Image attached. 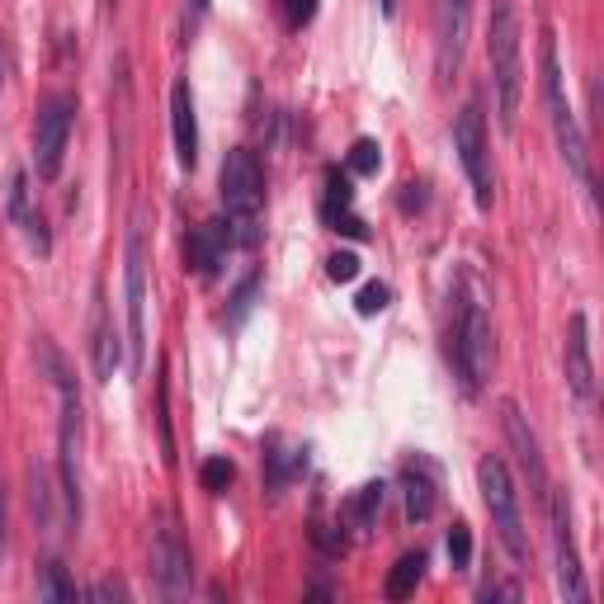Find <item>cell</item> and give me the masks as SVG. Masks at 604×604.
<instances>
[{"mask_svg": "<svg viewBox=\"0 0 604 604\" xmlns=\"http://www.w3.org/2000/svg\"><path fill=\"white\" fill-rule=\"evenodd\" d=\"M487 58H491V86H496V114L511 133L525 104V52H519V5L515 0H491L487 20Z\"/></svg>", "mask_w": 604, "mask_h": 604, "instance_id": "obj_1", "label": "cell"}, {"mask_svg": "<svg viewBox=\"0 0 604 604\" xmlns=\"http://www.w3.org/2000/svg\"><path fill=\"white\" fill-rule=\"evenodd\" d=\"M217 189H223V209L231 227V246H251L260 241V209H265V171L260 156L246 147H231L217 171Z\"/></svg>", "mask_w": 604, "mask_h": 604, "instance_id": "obj_2", "label": "cell"}, {"mask_svg": "<svg viewBox=\"0 0 604 604\" xmlns=\"http://www.w3.org/2000/svg\"><path fill=\"white\" fill-rule=\"evenodd\" d=\"M543 104H548V123H553L562 161H567V171L590 189V185H595V175H590V147H586L581 123H576V109L567 100V76H562L553 29H543Z\"/></svg>", "mask_w": 604, "mask_h": 604, "instance_id": "obj_3", "label": "cell"}, {"mask_svg": "<svg viewBox=\"0 0 604 604\" xmlns=\"http://www.w3.org/2000/svg\"><path fill=\"white\" fill-rule=\"evenodd\" d=\"M477 487H482V501L491 511V529H496L501 548L511 553V562L525 567L529 562V533H525V515H519V491H515V477L505 468L501 453H487L477 463Z\"/></svg>", "mask_w": 604, "mask_h": 604, "instance_id": "obj_4", "label": "cell"}, {"mask_svg": "<svg viewBox=\"0 0 604 604\" xmlns=\"http://www.w3.org/2000/svg\"><path fill=\"white\" fill-rule=\"evenodd\" d=\"M449 354H453V368H458L463 388L477 397L487 388V378H491V360H496L491 317H487L482 302H463L458 322H453V336H449Z\"/></svg>", "mask_w": 604, "mask_h": 604, "instance_id": "obj_5", "label": "cell"}, {"mask_svg": "<svg viewBox=\"0 0 604 604\" xmlns=\"http://www.w3.org/2000/svg\"><path fill=\"white\" fill-rule=\"evenodd\" d=\"M453 151L463 161V175L473 185L477 209L491 213L496 203V171H491V142H487V118L477 104H463V114L453 118Z\"/></svg>", "mask_w": 604, "mask_h": 604, "instance_id": "obj_6", "label": "cell"}, {"mask_svg": "<svg viewBox=\"0 0 604 604\" xmlns=\"http://www.w3.org/2000/svg\"><path fill=\"white\" fill-rule=\"evenodd\" d=\"M72 128H76V95H48L43 109H38V128H34V171L43 185H52L62 175Z\"/></svg>", "mask_w": 604, "mask_h": 604, "instance_id": "obj_7", "label": "cell"}, {"mask_svg": "<svg viewBox=\"0 0 604 604\" xmlns=\"http://www.w3.org/2000/svg\"><path fill=\"white\" fill-rule=\"evenodd\" d=\"M123 302H128V364L142 374L147 364V246L142 227H128V246H123Z\"/></svg>", "mask_w": 604, "mask_h": 604, "instance_id": "obj_8", "label": "cell"}, {"mask_svg": "<svg viewBox=\"0 0 604 604\" xmlns=\"http://www.w3.org/2000/svg\"><path fill=\"white\" fill-rule=\"evenodd\" d=\"M151 581L166 600H180L194 586V557H189V543L171 515H161L151 529Z\"/></svg>", "mask_w": 604, "mask_h": 604, "instance_id": "obj_9", "label": "cell"}, {"mask_svg": "<svg viewBox=\"0 0 604 604\" xmlns=\"http://www.w3.org/2000/svg\"><path fill=\"white\" fill-rule=\"evenodd\" d=\"M468 29H473V0H439L435 5V72H439V80H453V72L463 66Z\"/></svg>", "mask_w": 604, "mask_h": 604, "instance_id": "obj_10", "label": "cell"}, {"mask_svg": "<svg viewBox=\"0 0 604 604\" xmlns=\"http://www.w3.org/2000/svg\"><path fill=\"white\" fill-rule=\"evenodd\" d=\"M548 515H553V548H557V595L581 604L590 590H586V576H581V553H576V533H571V501L562 496H548Z\"/></svg>", "mask_w": 604, "mask_h": 604, "instance_id": "obj_11", "label": "cell"}, {"mask_svg": "<svg viewBox=\"0 0 604 604\" xmlns=\"http://www.w3.org/2000/svg\"><path fill=\"white\" fill-rule=\"evenodd\" d=\"M562 368H567V388L581 406L595 402V360H590V317L571 312L567 317V340H562Z\"/></svg>", "mask_w": 604, "mask_h": 604, "instance_id": "obj_12", "label": "cell"}, {"mask_svg": "<svg viewBox=\"0 0 604 604\" xmlns=\"http://www.w3.org/2000/svg\"><path fill=\"white\" fill-rule=\"evenodd\" d=\"M227 251H231V227H227V217H209V223H199V227L185 237V269H194L199 279H213V274L223 269Z\"/></svg>", "mask_w": 604, "mask_h": 604, "instance_id": "obj_13", "label": "cell"}, {"mask_svg": "<svg viewBox=\"0 0 604 604\" xmlns=\"http://www.w3.org/2000/svg\"><path fill=\"white\" fill-rule=\"evenodd\" d=\"M123 364V340L109 322V302H104V284H95V317H90V368L95 382H109Z\"/></svg>", "mask_w": 604, "mask_h": 604, "instance_id": "obj_14", "label": "cell"}, {"mask_svg": "<svg viewBox=\"0 0 604 604\" xmlns=\"http://www.w3.org/2000/svg\"><path fill=\"white\" fill-rule=\"evenodd\" d=\"M171 133H175V161H180V171H194L199 166V114H194L189 80H175L171 86Z\"/></svg>", "mask_w": 604, "mask_h": 604, "instance_id": "obj_15", "label": "cell"}, {"mask_svg": "<svg viewBox=\"0 0 604 604\" xmlns=\"http://www.w3.org/2000/svg\"><path fill=\"white\" fill-rule=\"evenodd\" d=\"M505 411V439L515 444V453H519V468H525V477H529V487L539 491V496L548 501V468H543V453H539V439H533V430L525 425V416H519V406L515 402H505L501 406Z\"/></svg>", "mask_w": 604, "mask_h": 604, "instance_id": "obj_16", "label": "cell"}, {"mask_svg": "<svg viewBox=\"0 0 604 604\" xmlns=\"http://www.w3.org/2000/svg\"><path fill=\"white\" fill-rule=\"evenodd\" d=\"M435 491H439V473L430 458H416L402 468V496H406V519L425 525L435 515Z\"/></svg>", "mask_w": 604, "mask_h": 604, "instance_id": "obj_17", "label": "cell"}, {"mask_svg": "<svg viewBox=\"0 0 604 604\" xmlns=\"http://www.w3.org/2000/svg\"><path fill=\"white\" fill-rule=\"evenodd\" d=\"M302 468H307V449L284 444L279 435H269V444H265V487L284 491L288 482H298Z\"/></svg>", "mask_w": 604, "mask_h": 604, "instance_id": "obj_18", "label": "cell"}, {"mask_svg": "<svg viewBox=\"0 0 604 604\" xmlns=\"http://www.w3.org/2000/svg\"><path fill=\"white\" fill-rule=\"evenodd\" d=\"M420 576H425V553H402V557H397V567L388 571V586H382V595H388V600L416 595Z\"/></svg>", "mask_w": 604, "mask_h": 604, "instance_id": "obj_19", "label": "cell"}, {"mask_svg": "<svg viewBox=\"0 0 604 604\" xmlns=\"http://www.w3.org/2000/svg\"><path fill=\"white\" fill-rule=\"evenodd\" d=\"M382 496H388V487H382V482H364L360 491H354V501H350V525L360 529V533L374 529V519L382 515Z\"/></svg>", "mask_w": 604, "mask_h": 604, "instance_id": "obj_20", "label": "cell"}, {"mask_svg": "<svg viewBox=\"0 0 604 604\" xmlns=\"http://www.w3.org/2000/svg\"><path fill=\"white\" fill-rule=\"evenodd\" d=\"M29 194H34V189H29V171L15 166V171H10V180H5V217L15 227H24V223H29V213H34Z\"/></svg>", "mask_w": 604, "mask_h": 604, "instance_id": "obj_21", "label": "cell"}, {"mask_svg": "<svg viewBox=\"0 0 604 604\" xmlns=\"http://www.w3.org/2000/svg\"><path fill=\"white\" fill-rule=\"evenodd\" d=\"M38 600H76V581L66 576L62 562H43V571H38Z\"/></svg>", "mask_w": 604, "mask_h": 604, "instance_id": "obj_22", "label": "cell"}, {"mask_svg": "<svg viewBox=\"0 0 604 604\" xmlns=\"http://www.w3.org/2000/svg\"><path fill=\"white\" fill-rule=\"evenodd\" d=\"M350 203H354V189H350V175H340L331 171L326 175V203H322V213H326V223H336L340 213H350Z\"/></svg>", "mask_w": 604, "mask_h": 604, "instance_id": "obj_23", "label": "cell"}, {"mask_svg": "<svg viewBox=\"0 0 604 604\" xmlns=\"http://www.w3.org/2000/svg\"><path fill=\"white\" fill-rule=\"evenodd\" d=\"M29 501H34V519L43 529H52V487H48V473L43 468H29Z\"/></svg>", "mask_w": 604, "mask_h": 604, "instance_id": "obj_24", "label": "cell"}, {"mask_svg": "<svg viewBox=\"0 0 604 604\" xmlns=\"http://www.w3.org/2000/svg\"><path fill=\"white\" fill-rule=\"evenodd\" d=\"M231 477H237V468H231V458H223V453L199 468V482H203V491H213V496H223V491L231 487Z\"/></svg>", "mask_w": 604, "mask_h": 604, "instance_id": "obj_25", "label": "cell"}, {"mask_svg": "<svg viewBox=\"0 0 604 604\" xmlns=\"http://www.w3.org/2000/svg\"><path fill=\"white\" fill-rule=\"evenodd\" d=\"M449 562H453V571H468L473 567V529L463 525V519L449 529Z\"/></svg>", "mask_w": 604, "mask_h": 604, "instance_id": "obj_26", "label": "cell"}, {"mask_svg": "<svg viewBox=\"0 0 604 604\" xmlns=\"http://www.w3.org/2000/svg\"><path fill=\"white\" fill-rule=\"evenodd\" d=\"M382 166V147L374 142V137H360V142L350 147V171L354 175H374Z\"/></svg>", "mask_w": 604, "mask_h": 604, "instance_id": "obj_27", "label": "cell"}, {"mask_svg": "<svg viewBox=\"0 0 604 604\" xmlns=\"http://www.w3.org/2000/svg\"><path fill=\"white\" fill-rule=\"evenodd\" d=\"M388 302H392L388 284H364L360 298H354V307H360V317H378V312H388Z\"/></svg>", "mask_w": 604, "mask_h": 604, "instance_id": "obj_28", "label": "cell"}, {"mask_svg": "<svg viewBox=\"0 0 604 604\" xmlns=\"http://www.w3.org/2000/svg\"><path fill=\"white\" fill-rule=\"evenodd\" d=\"M326 274H331L336 284H354V279H360V255H354V251H336L331 260H326Z\"/></svg>", "mask_w": 604, "mask_h": 604, "instance_id": "obj_29", "label": "cell"}, {"mask_svg": "<svg viewBox=\"0 0 604 604\" xmlns=\"http://www.w3.org/2000/svg\"><path fill=\"white\" fill-rule=\"evenodd\" d=\"M312 543H317L326 557H340V553H345V533H331V525H317V529H312Z\"/></svg>", "mask_w": 604, "mask_h": 604, "instance_id": "obj_30", "label": "cell"}, {"mask_svg": "<svg viewBox=\"0 0 604 604\" xmlns=\"http://www.w3.org/2000/svg\"><path fill=\"white\" fill-rule=\"evenodd\" d=\"M312 15H317V0H288L284 24L288 29H302V24H312Z\"/></svg>", "mask_w": 604, "mask_h": 604, "instance_id": "obj_31", "label": "cell"}, {"mask_svg": "<svg viewBox=\"0 0 604 604\" xmlns=\"http://www.w3.org/2000/svg\"><path fill=\"white\" fill-rule=\"evenodd\" d=\"M255 288H260V274H251L241 288H237V307H231V322H241L246 312H251V298H255Z\"/></svg>", "mask_w": 604, "mask_h": 604, "instance_id": "obj_32", "label": "cell"}, {"mask_svg": "<svg viewBox=\"0 0 604 604\" xmlns=\"http://www.w3.org/2000/svg\"><path fill=\"white\" fill-rule=\"evenodd\" d=\"M90 600H128V586H123V581H100V586H90Z\"/></svg>", "mask_w": 604, "mask_h": 604, "instance_id": "obj_33", "label": "cell"}, {"mask_svg": "<svg viewBox=\"0 0 604 604\" xmlns=\"http://www.w3.org/2000/svg\"><path fill=\"white\" fill-rule=\"evenodd\" d=\"M477 600H519V586H482Z\"/></svg>", "mask_w": 604, "mask_h": 604, "instance_id": "obj_34", "label": "cell"}, {"mask_svg": "<svg viewBox=\"0 0 604 604\" xmlns=\"http://www.w3.org/2000/svg\"><path fill=\"white\" fill-rule=\"evenodd\" d=\"M0 553H5V487H0Z\"/></svg>", "mask_w": 604, "mask_h": 604, "instance_id": "obj_35", "label": "cell"}, {"mask_svg": "<svg viewBox=\"0 0 604 604\" xmlns=\"http://www.w3.org/2000/svg\"><path fill=\"white\" fill-rule=\"evenodd\" d=\"M0 86H5V43H0Z\"/></svg>", "mask_w": 604, "mask_h": 604, "instance_id": "obj_36", "label": "cell"}, {"mask_svg": "<svg viewBox=\"0 0 604 604\" xmlns=\"http://www.w3.org/2000/svg\"><path fill=\"white\" fill-rule=\"evenodd\" d=\"M118 5V0H100V10H104V15H109V10H114Z\"/></svg>", "mask_w": 604, "mask_h": 604, "instance_id": "obj_37", "label": "cell"}, {"mask_svg": "<svg viewBox=\"0 0 604 604\" xmlns=\"http://www.w3.org/2000/svg\"><path fill=\"white\" fill-rule=\"evenodd\" d=\"M194 5H199V10H209V0H194Z\"/></svg>", "mask_w": 604, "mask_h": 604, "instance_id": "obj_38", "label": "cell"}]
</instances>
